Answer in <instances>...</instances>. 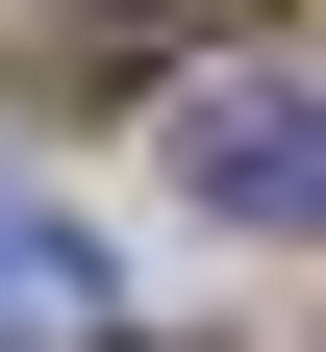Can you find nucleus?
I'll use <instances>...</instances> for the list:
<instances>
[{"mask_svg": "<svg viewBox=\"0 0 326 352\" xmlns=\"http://www.w3.org/2000/svg\"><path fill=\"white\" fill-rule=\"evenodd\" d=\"M176 176H201V227L326 252V101H301V76H201V101H176Z\"/></svg>", "mask_w": 326, "mask_h": 352, "instance_id": "nucleus-1", "label": "nucleus"}, {"mask_svg": "<svg viewBox=\"0 0 326 352\" xmlns=\"http://www.w3.org/2000/svg\"><path fill=\"white\" fill-rule=\"evenodd\" d=\"M75 327H101V252L51 176H0V352H75Z\"/></svg>", "mask_w": 326, "mask_h": 352, "instance_id": "nucleus-2", "label": "nucleus"}, {"mask_svg": "<svg viewBox=\"0 0 326 352\" xmlns=\"http://www.w3.org/2000/svg\"><path fill=\"white\" fill-rule=\"evenodd\" d=\"M201 25H251V0H51L25 51H51V76H126V51H201Z\"/></svg>", "mask_w": 326, "mask_h": 352, "instance_id": "nucleus-3", "label": "nucleus"}]
</instances>
